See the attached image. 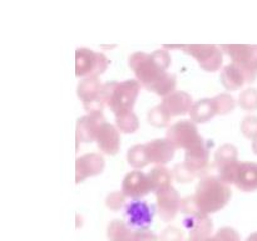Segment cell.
Here are the masks:
<instances>
[{"label": "cell", "instance_id": "obj_1", "mask_svg": "<svg viewBox=\"0 0 257 241\" xmlns=\"http://www.w3.org/2000/svg\"><path fill=\"white\" fill-rule=\"evenodd\" d=\"M232 196L230 185L218 176H203L196 186L195 198L200 211L206 215L222 210Z\"/></svg>", "mask_w": 257, "mask_h": 241}, {"label": "cell", "instance_id": "obj_2", "mask_svg": "<svg viewBox=\"0 0 257 241\" xmlns=\"http://www.w3.org/2000/svg\"><path fill=\"white\" fill-rule=\"evenodd\" d=\"M141 83L137 79H127L123 82H108L102 87L100 94L107 102L114 115L133 110L138 94L141 90Z\"/></svg>", "mask_w": 257, "mask_h": 241}, {"label": "cell", "instance_id": "obj_3", "mask_svg": "<svg viewBox=\"0 0 257 241\" xmlns=\"http://www.w3.org/2000/svg\"><path fill=\"white\" fill-rule=\"evenodd\" d=\"M109 65V59L103 53L88 48H78L75 52V75L79 78H99Z\"/></svg>", "mask_w": 257, "mask_h": 241}, {"label": "cell", "instance_id": "obj_4", "mask_svg": "<svg viewBox=\"0 0 257 241\" xmlns=\"http://www.w3.org/2000/svg\"><path fill=\"white\" fill-rule=\"evenodd\" d=\"M221 49L243 70L247 83L255 82L257 78V45L225 44Z\"/></svg>", "mask_w": 257, "mask_h": 241}, {"label": "cell", "instance_id": "obj_5", "mask_svg": "<svg viewBox=\"0 0 257 241\" xmlns=\"http://www.w3.org/2000/svg\"><path fill=\"white\" fill-rule=\"evenodd\" d=\"M183 53L197 60L198 65L208 73H215L221 69L223 63V50L213 44H191L182 45Z\"/></svg>", "mask_w": 257, "mask_h": 241}, {"label": "cell", "instance_id": "obj_6", "mask_svg": "<svg viewBox=\"0 0 257 241\" xmlns=\"http://www.w3.org/2000/svg\"><path fill=\"white\" fill-rule=\"evenodd\" d=\"M128 65L135 73L136 79L146 89H148L163 73V70H161L155 64L151 55L145 52H136L131 54V57L128 58Z\"/></svg>", "mask_w": 257, "mask_h": 241}, {"label": "cell", "instance_id": "obj_7", "mask_svg": "<svg viewBox=\"0 0 257 241\" xmlns=\"http://www.w3.org/2000/svg\"><path fill=\"white\" fill-rule=\"evenodd\" d=\"M201 137L202 136L198 133L197 123L191 119L178 120L171 125L166 132V138H168L177 150L178 148L187 150L197 141H200Z\"/></svg>", "mask_w": 257, "mask_h": 241}, {"label": "cell", "instance_id": "obj_8", "mask_svg": "<svg viewBox=\"0 0 257 241\" xmlns=\"http://www.w3.org/2000/svg\"><path fill=\"white\" fill-rule=\"evenodd\" d=\"M105 168V160L100 153H87L75 160V182L80 183L88 177L100 175Z\"/></svg>", "mask_w": 257, "mask_h": 241}, {"label": "cell", "instance_id": "obj_9", "mask_svg": "<svg viewBox=\"0 0 257 241\" xmlns=\"http://www.w3.org/2000/svg\"><path fill=\"white\" fill-rule=\"evenodd\" d=\"M156 208L157 213L165 222H170L177 216L181 207V197L178 191L173 186L161 191L156 195Z\"/></svg>", "mask_w": 257, "mask_h": 241}, {"label": "cell", "instance_id": "obj_10", "mask_svg": "<svg viewBox=\"0 0 257 241\" xmlns=\"http://www.w3.org/2000/svg\"><path fill=\"white\" fill-rule=\"evenodd\" d=\"M125 222L136 230L150 228L153 221V208L145 201L135 200L125 206Z\"/></svg>", "mask_w": 257, "mask_h": 241}, {"label": "cell", "instance_id": "obj_11", "mask_svg": "<svg viewBox=\"0 0 257 241\" xmlns=\"http://www.w3.org/2000/svg\"><path fill=\"white\" fill-rule=\"evenodd\" d=\"M122 191L128 198L132 200H141L142 197L152 192L150 180L147 173L141 170H135L128 172L123 178Z\"/></svg>", "mask_w": 257, "mask_h": 241}, {"label": "cell", "instance_id": "obj_12", "mask_svg": "<svg viewBox=\"0 0 257 241\" xmlns=\"http://www.w3.org/2000/svg\"><path fill=\"white\" fill-rule=\"evenodd\" d=\"M188 166L197 175H201L206 171L210 163V143L207 140L201 137L200 141L185 150V161Z\"/></svg>", "mask_w": 257, "mask_h": 241}, {"label": "cell", "instance_id": "obj_13", "mask_svg": "<svg viewBox=\"0 0 257 241\" xmlns=\"http://www.w3.org/2000/svg\"><path fill=\"white\" fill-rule=\"evenodd\" d=\"M104 122L105 118L103 114H88L87 113L83 117L78 118L77 126H75V136H77L78 142H94Z\"/></svg>", "mask_w": 257, "mask_h": 241}, {"label": "cell", "instance_id": "obj_14", "mask_svg": "<svg viewBox=\"0 0 257 241\" xmlns=\"http://www.w3.org/2000/svg\"><path fill=\"white\" fill-rule=\"evenodd\" d=\"M208 216L210 215L206 213H197V215L187 216L183 220V226L188 231L190 240L203 241L212 236L213 222Z\"/></svg>", "mask_w": 257, "mask_h": 241}, {"label": "cell", "instance_id": "obj_15", "mask_svg": "<svg viewBox=\"0 0 257 241\" xmlns=\"http://www.w3.org/2000/svg\"><path fill=\"white\" fill-rule=\"evenodd\" d=\"M150 163L153 165H167L173 160L177 148L168 138H156L146 143Z\"/></svg>", "mask_w": 257, "mask_h": 241}, {"label": "cell", "instance_id": "obj_16", "mask_svg": "<svg viewBox=\"0 0 257 241\" xmlns=\"http://www.w3.org/2000/svg\"><path fill=\"white\" fill-rule=\"evenodd\" d=\"M95 142L98 148L105 155H117L120 150V131L117 126L105 120L98 132Z\"/></svg>", "mask_w": 257, "mask_h": 241}, {"label": "cell", "instance_id": "obj_17", "mask_svg": "<svg viewBox=\"0 0 257 241\" xmlns=\"http://www.w3.org/2000/svg\"><path fill=\"white\" fill-rule=\"evenodd\" d=\"M161 104L170 113L171 117H178V115H185L190 113L191 107L193 104V99L192 95L188 94L187 92L175 90L167 97L162 98Z\"/></svg>", "mask_w": 257, "mask_h": 241}, {"label": "cell", "instance_id": "obj_18", "mask_svg": "<svg viewBox=\"0 0 257 241\" xmlns=\"http://www.w3.org/2000/svg\"><path fill=\"white\" fill-rule=\"evenodd\" d=\"M220 80L227 90H238L247 83L243 70L233 62L221 69Z\"/></svg>", "mask_w": 257, "mask_h": 241}, {"label": "cell", "instance_id": "obj_19", "mask_svg": "<svg viewBox=\"0 0 257 241\" xmlns=\"http://www.w3.org/2000/svg\"><path fill=\"white\" fill-rule=\"evenodd\" d=\"M238 190L243 192H255L257 191V163L241 162L238 170L237 180L235 183Z\"/></svg>", "mask_w": 257, "mask_h": 241}, {"label": "cell", "instance_id": "obj_20", "mask_svg": "<svg viewBox=\"0 0 257 241\" xmlns=\"http://www.w3.org/2000/svg\"><path fill=\"white\" fill-rule=\"evenodd\" d=\"M190 119L195 123H206L217 115L213 98H202L193 102L190 110Z\"/></svg>", "mask_w": 257, "mask_h": 241}, {"label": "cell", "instance_id": "obj_21", "mask_svg": "<svg viewBox=\"0 0 257 241\" xmlns=\"http://www.w3.org/2000/svg\"><path fill=\"white\" fill-rule=\"evenodd\" d=\"M147 175L151 183V188H152V192L155 195H157L161 191L166 190L170 186H172V170L166 167V165H156Z\"/></svg>", "mask_w": 257, "mask_h": 241}, {"label": "cell", "instance_id": "obj_22", "mask_svg": "<svg viewBox=\"0 0 257 241\" xmlns=\"http://www.w3.org/2000/svg\"><path fill=\"white\" fill-rule=\"evenodd\" d=\"M107 236L109 241H138V230L131 227L125 221L113 220L108 225Z\"/></svg>", "mask_w": 257, "mask_h": 241}, {"label": "cell", "instance_id": "obj_23", "mask_svg": "<svg viewBox=\"0 0 257 241\" xmlns=\"http://www.w3.org/2000/svg\"><path fill=\"white\" fill-rule=\"evenodd\" d=\"M103 84L100 83L99 78L97 77H85L78 83L77 95L82 102L93 99L98 97L102 92Z\"/></svg>", "mask_w": 257, "mask_h": 241}, {"label": "cell", "instance_id": "obj_24", "mask_svg": "<svg viewBox=\"0 0 257 241\" xmlns=\"http://www.w3.org/2000/svg\"><path fill=\"white\" fill-rule=\"evenodd\" d=\"M176 85H177V78L172 73H168L167 70L163 72L160 77L156 79V82L148 88V90L155 94L160 95V97L165 98L168 94L173 93L176 90Z\"/></svg>", "mask_w": 257, "mask_h": 241}, {"label": "cell", "instance_id": "obj_25", "mask_svg": "<svg viewBox=\"0 0 257 241\" xmlns=\"http://www.w3.org/2000/svg\"><path fill=\"white\" fill-rule=\"evenodd\" d=\"M236 161H238V150L232 143H225L216 150L215 165L217 168L230 165Z\"/></svg>", "mask_w": 257, "mask_h": 241}, {"label": "cell", "instance_id": "obj_26", "mask_svg": "<svg viewBox=\"0 0 257 241\" xmlns=\"http://www.w3.org/2000/svg\"><path fill=\"white\" fill-rule=\"evenodd\" d=\"M128 165L135 170H142L143 167L150 163V158L147 155V148L145 145H135L127 152Z\"/></svg>", "mask_w": 257, "mask_h": 241}, {"label": "cell", "instance_id": "obj_27", "mask_svg": "<svg viewBox=\"0 0 257 241\" xmlns=\"http://www.w3.org/2000/svg\"><path fill=\"white\" fill-rule=\"evenodd\" d=\"M171 115L167 110L165 109L162 104H158L156 107L151 108L147 113V120L151 126L157 128L168 127L171 123Z\"/></svg>", "mask_w": 257, "mask_h": 241}, {"label": "cell", "instance_id": "obj_28", "mask_svg": "<svg viewBox=\"0 0 257 241\" xmlns=\"http://www.w3.org/2000/svg\"><path fill=\"white\" fill-rule=\"evenodd\" d=\"M115 126L123 133H135L140 128V119L133 110L115 115Z\"/></svg>", "mask_w": 257, "mask_h": 241}, {"label": "cell", "instance_id": "obj_29", "mask_svg": "<svg viewBox=\"0 0 257 241\" xmlns=\"http://www.w3.org/2000/svg\"><path fill=\"white\" fill-rule=\"evenodd\" d=\"M213 102H215L216 110H217L218 115L230 114V113H232L235 110L236 105H237V100L230 93H221V94H217L216 97H213Z\"/></svg>", "mask_w": 257, "mask_h": 241}, {"label": "cell", "instance_id": "obj_30", "mask_svg": "<svg viewBox=\"0 0 257 241\" xmlns=\"http://www.w3.org/2000/svg\"><path fill=\"white\" fill-rule=\"evenodd\" d=\"M237 104L246 112H255L257 110V89L247 88L242 90L238 95Z\"/></svg>", "mask_w": 257, "mask_h": 241}, {"label": "cell", "instance_id": "obj_31", "mask_svg": "<svg viewBox=\"0 0 257 241\" xmlns=\"http://www.w3.org/2000/svg\"><path fill=\"white\" fill-rule=\"evenodd\" d=\"M172 173L173 180L177 181L178 183H190L192 182L196 178V176H197V173H196L195 171L191 170L185 162L175 165V167L172 168Z\"/></svg>", "mask_w": 257, "mask_h": 241}, {"label": "cell", "instance_id": "obj_32", "mask_svg": "<svg viewBox=\"0 0 257 241\" xmlns=\"http://www.w3.org/2000/svg\"><path fill=\"white\" fill-rule=\"evenodd\" d=\"M240 161H236V162L230 163V165H226L223 167L217 168L218 173L217 176L227 185H235L236 180H237L238 170H240Z\"/></svg>", "mask_w": 257, "mask_h": 241}, {"label": "cell", "instance_id": "obj_33", "mask_svg": "<svg viewBox=\"0 0 257 241\" xmlns=\"http://www.w3.org/2000/svg\"><path fill=\"white\" fill-rule=\"evenodd\" d=\"M125 198H127V196L124 195L123 191H113V192H110L109 195L107 196V198H105V206H107L110 211L117 212V211L122 210V208L124 207Z\"/></svg>", "mask_w": 257, "mask_h": 241}, {"label": "cell", "instance_id": "obj_34", "mask_svg": "<svg viewBox=\"0 0 257 241\" xmlns=\"http://www.w3.org/2000/svg\"><path fill=\"white\" fill-rule=\"evenodd\" d=\"M83 107H84L85 112L88 114H103V110L105 107H108L107 102L103 98L102 94H99L98 97L93 98V99L87 100V102H83Z\"/></svg>", "mask_w": 257, "mask_h": 241}, {"label": "cell", "instance_id": "obj_35", "mask_svg": "<svg viewBox=\"0 0 257 241\" xmlns=\"http://www.w3.org/2000/svg\"><path fill=\"white\" fill-rule=\"evenodd\" d=\"M151 58L155 62V64L160 68L161 70L166 72V70L170 68L171 62H172V58H171V54L168 50L166 49H157L155 52L151 53Z\"/></svg>", "mask_w": 257, "mask_h": 241}, {"label": "cell", "instance_id": "obj_36", "mask_svg": "<svg viewBox=\"0 0 257 241\" xmlns=\"http://www.w3.org/2000/svg\"><path fill=\"white\" fill-rule=\"evenodd\" d=\"M241 132L246 138L255 140L257 138V117L256 115H247L241 122Z\"/></svg>", "mask_w": 257, "mask_h": 241}, {"label": "cell", "instance_id": "obj_37", "mask_svg": "<svg viewBox=\"0 0 257 241\" xmlns=\"http://www.w3.org/2000/svg\"><path fill=\"white\" fill-rule=\"evenodd\" d=\"M180 211L185 215H197V213H202L200 211V207L197 205V201H196L195 195L187 196V197L181 198V207Z\"/></svg>", "mask_w": 257, "mask_h": 241}, {"label": "cell", "instance_id": "obj_38", "mask_svg": "<svg viewBox=\"0 0 257 241\" xmlns=\"http://www.w3.org/2000/svg\"><path fill=\"white\" fill-rule=\"evenodd\" d=\"M183 237H185V233L182 230L175 226H170L161 232L160 241H183Z\"/></svg>", "mask_w": 257, "mask_h": 241}, {"label": "cell", "instance_id": "obj_39", "mask_svg": "<svg viewBox=\"0 0 257 241\" xmlns=\"http://www.w3.org/2000/svg\"><path fill=\"white\" fill-rule=\"evenodd\" d=\"M215 236L220 241H241L240 233H238L233 227H228V226L220 228V230L215 233Z\"/></svg>", "mask_w": 257, "mask_h": 241}, {"label": "cell", "instance_id": "obj_40", "mask_svg": "<svg viewBox=\"0 0 257 241\" xmlns=\"http://www.w3.org/2000/svg\"><path fill=\"white\" fill-rule=\"evenodd\" d=\"M160 237L150 228L138 230V241H158Z\"/></svg>", "mask_w": 257, "mask_h": 241}, {"label": "cell", "instance_id": "obj_41", "mask_svg": "<svg viewBox=\"0 0 257 241\" xmlns=\"http://www.w3.org/2000/svg\"><path fill=\"white\" fill-rule=\"evenodd\" d=\"M246 241H257V232L251 233V235L246 238Z\"/></svg>", "mask_w": 257, "mask_h": 241}, {"label": "cell", "instance_id": "obj_42", "mask_svg": "<svg viewBox=\"0 0 257 241\" xmlns=\"http://www.w3.org/2000/svg\"><path fill=\"white\" fill-rule=\"evenodd\" d=\"M252 151L255 155H257V138L255 140H252Z\"/></svg>", "mask_w": 257, "mask_h": 241}, {"label": "cell", "instance_id": "obj_43", "mask_svg": "<svg viewBox=\"0 0 257 241\" xmlns=\"http://www.w3.org/2000/svg\"><path fill=\"white\" fill-rule=\"evenodd\" d=\"M203 241H220V240H218V238L213 235V236H210V237H207L206 240H203Z\"/></svg>", "mask_w": 257, "mask_h": 241}, {"label": "cell", "instance_id": "obj_44", "mask_svg": "<svg viewBox=\"0 0 257 241\" xmlns=\"http://www.w3.org/2000/svg\"><path fill=\"white\" fill-rule=\"evenodd\" d=\"M188 241H192V240H188Z\"/></svg>", "mask_w": 257, "mask_h": 241}]
</instances>
